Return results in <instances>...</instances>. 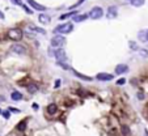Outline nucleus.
Masks as SVG:
<instances>
[{
	"label": "nucleus",
	"instance_id": "1",
	"mask_svg": "<svg viewBox=\"0 0 148 136\" xmlns=\"http://www.w3.org/2000/svg\"><path fill=\"white\" fill-rule=\"evenodd\" d=\"M22 35H24V33H22V30L20 28H13L8 31V37L12 41H20L22 38Z\"/></svg>",
	"mask_w": 148,
	"mask_h": 136
},
{
	"label": "nucleus",
	"instance_id": "2",
	"mask_svg": "<svg viewBox=\"0 0 148 136\" xmlns=\"http://www.w3.org/2000/svg\"><path fill=\"white\" fill-rule=\"evenodd\" d=\"M74 30V26H72V22H67V24H63V25H59L55 28L56 33H60V34H68Z\"/></svg>",
	"mask_w": 148,
	"mask_h": 136
},
{
	"label": "nucleus",
	"instance_id": "3",
	"mask_svg": "<svg viewBox=\"0 0 148 136\" xmlns=\"http://www.w3.org/2000/svg\"><path fill=\"white\" fill-rule=\"evenodd\" d=\"M66 43V38L63 35H54L51 38V46L56 49H62V46Z\"/></svg>",
	"mask_w": 148,
	"mask_h": 136
},
{
	"label": "nucleus",
	"instance_id": "4",
	"mask_svg": "<svg viewBox=\"0 0 148 136\" xmlns=\"http://www.w3.org/2000/svg\"><path fill=\"white\" fill-rule=\"evenodd\" d=\"M88 16H89V19L98 20L104 16V11H102V8H100V7H94V8L90 9V12L88 13Z\"/></svg>",
	"mask_w": 148,
	"mask_h": 136
},
{
	"label": "nucleus",
	"instance_id": "5",
	"mask_svg": "<svg viewBox=\"0 0 148 136\" xmlns=\"http://www.w3.org/2000/svg\"><path fill=\"white\" fill-rule=\"evenodd\" d=\"M54 55L58 59V62H62V60H66V59H67V54H66V51L63 49H55Z\"/></svg>",
	"mask_w": 148,
	"mask_h": 136
},
{
	"label": "nucleus",
	"instance_id": "6",
	"mask_svg": "<svg viewBox=\"0 0 148 136\" xmlns=\"http://www.w3.org/2000/svg\"><path fill=\"white\" fill-rule=\"evenodd\" d=\"M118 15V8L114 5H111L108 8V11H106V16H108V19H115Z\"/></svg>",
	"mask_w": 148,
	"mask_h": 136
},
{
	"label": "nucleus",
	"instance_id": "7",
	"mask_svg": "<svg viewBox=\"0 0 148 136\" xmlns=\"http://www.w3.org/2000/svg\"><path fill=\"white\" fill-rule=\"evenodd\" d=\"M96 79L97 80H100V81H111L113 79H114V76L113 75H110V73H98L97 76H96Z\"/></svg>",
	"mask_w": 148,
	"mask_h": 136
},
{
	"label": "nucleus",
	"instance_id": "8",
	"mask_svg": "<svg viewBox=\"0 0 148 136\" xmlns=\"http://www.w3.org/2000/svg\"><path fill=\"white\" fill-rule=\"evenodd\" d=\"M12 51L13 53H16V54H19V55H22V54L26 53V49H25L22 45H13Z\"/></svg>",
	"mask_w": 148,
	"mask_h": 136
},
{
	"label": "nucleus",
	"instance_id": "9",
	"mask_svg": "<svg viewBox=\"0 0 148 136\" xmlns=\"http://www.w3.org/2000/svg\"><path fill=\"white\" fill-rule=\"evenodd\" d=\"M28 3L31 5V8L35 11H40V12H42V11H46V8L43 5H41V4H38L35 0H28Z\"/></svg>",
	"mask_w": 148,
	"mask_h": 136
},
{
	"label": "nucleus",
	"instance_id": "10",
	"mask_svg": "<svg viewBox=\"0 0 148 136\" xmlns=\"http://www.w3.org/2000/svg\"><path fill=\"white\" fill-rule=\"evenodd\" d=\"M86 19H89V16L86 15V13H84V15H75L72 21L74 22H83V21H85Z\"/></svg>",
	"mask_w": 148,
	"mask_h": 136
},
{
	"label": "nucleus",
	"instance_id": "11",
	"mask_svg": "<svg viewBox=\"0 0 148 136\" xmlns=\"http://www.w3.org/2000/svg\"><path fill=\"white\" fill-rule=\"evenodd\" d=\"M127 71H129V67H127L126 64H118L117 67H115V73L117 75H122Z\"/></svg>",
	"mask_w": 148,
	"mask_h": 136
},
{
	"label": "nucleus",
	"instance_id": "12",
	"mask_svg": "<svg viewBox=\"0 0 148 136\" xmlns=\"http://www.w3.org/2000/svg\"><path fill=\"white\" fill-rule=\"evenodd\" d=\"M56 111H58V106H56L55 103H50V105L47 106V113H49L50 115L56 114Z\"/></svg>",
	"mask_w": 148,
	"mask_h": 136
},
{
	"label": "nucleus",
	"instance_id": "13",
	"mask_svg": "<svg viewBox=\"0 0 148 136\" xmlns=\"http://www.w3.org/2000/svg\"><path fill=\"white\" fill-rule=\"evenodd\" d=\"M11 98H12L13 101H21V99H22V94L20 92H17V90H13V92L11 93Z\"/></svg>",
	"mask_w": 148,
	"mask_h": 136
},
{
	"label": "nucleus",
	"instance_id": "14",
	"mask_svg": "<svg viewBox=\"0 0 148 136\" xmlns=\"http://www.w3.org/2000/svg\"><path fill=\"white\" fill-rule=\"evenodd\" d=\"M50 20H51V19H50V16L43 15V13H42V15L38 16V21H40L41 24H49Z\"/></svg>",
	"mask_w": 148,
	"mask_h": 136
},
{
	"label": "nucleus",
	"instance_id": "15",
	"mask_svg": "<svg viewBox=\"0 0 148 136\" xmlns=\"http://www.w3.org/2000/svg\"><path fill=\"white\" fill-rule=\"evenodd\" d=\"M121 132H122V136H131V130L126 124H123V126L121 127Z\"/></svg>",
	"mask_w": 148,
	"mask_h": 136
},
{
	"label": "nucleus",
	"instance_id": "16",
	"mask_svg": "<svg viewBox=\"0 0 148 136\" xmlns=\"http://www.w3.org/2000/svg\"><path fill=\"white\" fill-rule=\"evenodd\" d=\"M72 73L75 75V76H77L79 79H81V80H85V81H92V77H89V76H85V75L80 73V72L77 71H72Z\"/></svg>",
	"mask_w": 148,
	"mask_h": 136
},
{
	"label": "nucleus",
	"instance_id": "17",
	"mask_svg": "<svg viewBox=\"0 0 148 136\" xmlns=\"http://www.w3.org/2000/svg\"><path fill=\"white\" fill-rule=\"evenodd\" d=\"M17 131H25L26 130V121H22V122H20L19 124H17Z\"/></svg>",
	"mask_w": 148,
	"mask_h": 136
},
{
	"label": "nucleus",
	"instance_id": "18",
	"mask_svg": "<svg viewBox=\"0 0 148 136\" xmlns=\"http://www.w3.org/2000/svg\"><path fill=\"white\" fill-rule=\"evenodd\" d=\"M130 1H131V4H133L134 7H142L145 0H130Z\"/></svg>",
	"mask_w": 148,
	"mask_h": 136
},
{
	"label": "nucleus",
	"instance_id": "19",
	"mask_svg": "<svg viewBox=\"0 0 148 136\" xmlns=\"http://www.w3.org/2000/svg\"><path fill=\"white\" fill-rule=\"evenodd\" d=\"M28 90H29V93H35L38 90V87L35 84H30V85H28Z\"/></svg>",
	"mask_w": 148,
	"mask_h": 136
},
{
	"label": "nucleus",
	"instance_id": "20",
	"mask_svg": "<svg viewBox=\"0 0 148 136\" xmlns=\"http://www.w3.org/2000/svg\"><path fill=\"white\" fill-rule=\"evenodd\" d=\"M29 29L33 31H37V33H41V34H46V30H43V29H40V28H35V26H29Z\"/></svg>",
	"mask_w": 148,
	"mask_h": 136
},
{
	"label": "nucleus",
	"instance_id": "21",
	"mask_svg": "<svg viewBox=\"0 0 148 136\" xmlns=\"http://www.w3.org/2000/svg\"><path fill=\"white\" fill-rule=\"evenodd\" d=\"M139 39L143 41V42H145V41H147V37H145V31H140V33H139Z\"/></svg>",
	"mask_w": 148,
	"mask_h": 136
},
{
	"label": "nucleus",
	"instance_id": "22",
	"mask_svg": "<svg viewBox=\"0 0 148 136\" xmlns=\"http://www.w3.org/2000/svg\"><path fill=\"white\" fill-rule=\"evenodd\" d=\"M58 65H60V67H63V69H71V67L68 64H66V63H63V62H58Z\"/></svg>",
	"mask_w": 148,
	"mask_h": 136
},
{
	"label": "nucleus",
	"instance_id": "23",
	"mask_svg": "<svg viewBox=\"0 0 148 136\" xmlns=\"http://www.w3.org/2000/svg\"><path fill=\"white\" fill-rule=\"evenodd\" d=\"M76 13H72V12H70V13H64V15H62L59 19L60 20H64V19H67V17H70V16H75Z\"/></svg>",
	"mask_w": 148,
	"mask_h": 136
},
{
	"label": "nucleus",
	"instance_id": "24",
	"mask_svg": "<svg viewBox=\"0 0 148 136\" xmlns=\"http://www.w3.org/2000/svg\"><path fill=\"white\" fill-rule=\"evenodd\" d=\"M139 53H140L142 58H148V51H147V50H140Z\"/></svg>",
	"mask_w": 148,
	"mask_h": 136
},
{
	"label": "nucleus",
	"instance_id": "25",
	"mask_svg": "<svg viewBox=\"0 0 148 136\" xmlns=\"http://www.w3.org/2000/svg\"><path fill=\"white\" fill-rule=\"evenodd\" d=\"M11 1H12V3H15L16 5H19V7H22V5H24V3H22L21 0H11Z\"/></svg>",
	"mask_w": 148,
	"mask_h": 136
},
{
	"label": "nucleus",
	"instance_id": "26",
	"mask_svg": "<svg viewBox=\"0 0 148 136\" xmlns=\"http://www.w3.org/2000/svg\"><path fill=\"white\" fill-rule=\"evenodd\" d=\"M130 47H131V50H134V51H136V50H138V47H136V43H135V42H133V41L130 42Z\"/></svg>",
	"mask_w": 148,
	"mask_h": 136
},
{
	"label": "nucleus",
	"instance_id": "27",
	"mask_svg": "<svg viewBox=\"0 0 148 136\" xmlns=\"http://www.w3.org/2000/svg\"><path fill=\"white\" fill-rule=\"evenodd\" d=\"M1 115H3L5 119H9V111H1Z\"/></svg>",
	"mask_w": 148,
	"mask_h": 136
},
{
	"label": "nucleus",
	"instance_id": "28",
	"mask_svg": "<svg viewBox=\"0 0 148 136\" xmlns=\"http://www.w3.org/2000/svg\"><path fill=\"white\" fill-rule=\"evenodd\" d=\"M125 83H126V79H119V80L117 81V85H123Z\"/></svg>",
	"mask_w": 148,
	"mask_h": 136
},
{
	"label": "nucleus",
	"instance_id": "29",
	"mask_svg": "<svg viewBox=\"0 0 148 136\" xmlns=\"http://www.w3.org/2000/svg\"><path fill=\"white\" fill-rule=\"evenodd\" d=\"M8 111L9 113H20V110L19 109H15V107H9L8 109Z\"/></svg>",
	"mask_w": 148,
	"mask_h": 136
},
{
	"label": "nucleus",
	"instance_id": "30",
	"mask_svg": "<svg viewBox=\"0 0 148 136\" xmlns=\"http://www.w3.org/2000/svg\"><path fill=\"white\" fill-rule=\"evenodd\" d=\"M138 98H139V99H143V98H144V94H143L142 92H139V93H138Z\"/></svg>",
	"mask_w": 148,
	"mask_h": 136
},
{
	"label": "nucleus",
	"instance_id": "31",
	"mask_svg": "<svg viewBox=\"0 0 148 136\" xmlns=\"http://www.w3.org/2000/svg\"><path fill=\"white\" fill-rule=\"evenodd\" d=\"M21 8H24V9L26 11V12H28V13H30V9H29V8H28V7H26V5H25V4H24V5L21 7Z\"/></svg>",
	"mask_w": 148,
	"mask_h": 136
},
{
	"label": "nucleus",
	"instance_id": "32",
	"mask_svg": "<svg viewBox=\"0 0 148 136\" xmlns=\"http://www.w3.org/2000/svg\"><path fill=\"white\" fill-rule=\"evenodd\" d=\"M0 19H1V20L5 19V16H4V13H3V12H0Z\"/></svg>",
	"mask_w": 148,
	"mask_h": 136
},
{
	"label": "nucleus",
	"instance_id": "33",
	"mask_svg": "<svg viewBox=\"0 0 148 136\" xmlns=\"http://www.w3.org/2000/svg\"><path fill=\"white\" fill-rule=\"evenodd\" d=\"M83 1H84V0H79V1H77V4H75L74 7H77V5H80V4L83 3Z\"/></svg>",
	"mask_w": 148,
	"mask_h": 136
},
{
	"label": "nucleus",
	"instance_id": "34",
	"mask_svg": "<svg viewBox=\"0 0 148 136\" xmlns=\"http://www.w3.org/2000/svg\"><path fill=\"white\" fill-rule=\"evenodd\" d=\"M59 85H60V81H59V80H58V81H56V83H55V87H56V88H58V87H59Z\"/></svg>",
	"mask_w": 148,
	"mask_h": 136
},
{
	"label": "nucleus",
	"instance_id": "35",
	"mask_svg": "<svg viewBox=\"0 0 148 136\" xmlns=\"http://www.w3.org/2000/svg\"><path fill=\"white\" fill-rule=\"evenodd\" d=\"M33 109H35V110L38 109V105H37V103H33Z\"/></svg>",
	"mask_w": 148,
	"mask_h": 136
},
{
	"label": "nucleus",
	"instance_id": "36",
	"mask_svg": "<svg viewBox=\"0 0 148 136\" xmlns=\"http://www.w3.org/2000/svg\"><path fill=\"white\" fill-rule=\"evenodd\" d=\"M145 37H147V41H148V30H145Z\"/></svg>",
	"mask_w": 148,
	"mask_h": 136
},
{
	"label": "nucleus",
	"instance_id": "37",
	"mask_svg": "<svg viewBox=\"0 0 148 136\" xmlns=\"http://www.w3.org/2000/svg\"><path fill=\"white\" fill-rule=\"evenodd\" d=\"M0 114H1V109H0Z\"/></svg>",
	"mask_w": 148,
	"mask_h": 136
}]
</instances>
